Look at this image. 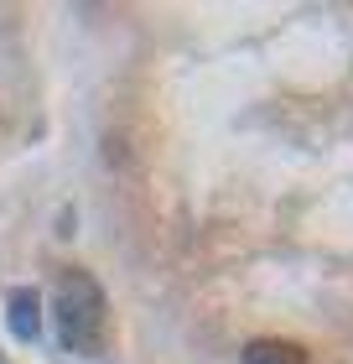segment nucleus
Instances as JSON below:
<instances>
[{
    "instance_id": "obj_4",
    "label": "nucleus",
    "mask_w": 353,
    "mask_h": 364,
    "mask_svg": "<svg viewBox=\"0 0 353 364\" xmlns=\"http://www.w3.org/2000/svg\"><path fill=\"white\" fill-rule=\"evenodd\" d=\"M0 364H11V359H0Z\"/></svg>"
},
{
    "instance_id": "obj_2",
    "label": "nucleus",
    "mask_w": 353,
    "mask_h": 364,
    "mask_svg": "<svg viewBox=\"0 0 353 364\" xmlns=\"http://www.w3.org/2000/svg\"><path fill=\"white\" fill-rule=\"evenodd\" d=\"M239 364H307V349L286 343V338H255V343H244Z\"/></svg>"
},
{
    "instance_id": "obj_1",
    "label": "nucleus",
    "mask_w": 353,
    "mask_h": 364,
    "mask_svg": "<svg viewBox=\"0 0 353 364\" xmlns=\"http://www.w3.org/2000/svg\"><path fill=\"white\" fill-rule=\"evenodd\" d=\"M53 318H58V333L68 349H89L99 338V328H104V291H99V281L83 271H63L58 296H53Z\"/></svg>"
},
{
    "instance_id": "obj_3",
    "label": "nucleus",
    "mask_w": 353,
    "mask_h": 364,
    "mask_svg": "<svg viewBox=\"0 0 353 364\" xmlns=\"http://www.w3.org/2000/svg\"><path fill=\"white\" fill-rule=\"evenodd\" d=\"M6 312H11V328H16V338H37V328H42V296L31 291V287L11 291Z\"/></svg>"
}]
</instances>
